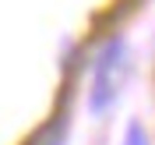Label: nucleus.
Returning a JSON list of instances; mask_svg holds the SVG:
<instances>
[{
	"label": "nucleus",
	"mask_w": 155,
	"mask_h": 145,
	"mask_svg": "<svg viewBox=\"0 0 155 145\" xmlns=\"http://www.w3.org/2000/svg\"><path fill=\"white\" fill-rule=\"evenodd\" d=\"M124 67H127L124 39H109L106 46H102V53L95 57V64H92V92H88L92 113H102V110L116 99L120 81H124Z\"/></svg>",
	"instance_id": "f257e3e1"
},
{
	"label": "nucleus",
	"mask_w": 155,
	"mask_h": 145,
	"mask_svg": "<svg viewBox=\"0 0 155 145\" xmlns=\"http://www.w3.org/2000/svg\"><path fill=\"white\" fill-rule=\"evenodd\" d=\"M64 138H67V113H57L28 138V145H64Z\"/></svg>",
	"instance_id": "f03ea898"
},
{
	"label": "nucleus",
	"mask_w": 155,
	"mask_h": 145,
	"mask_svg": "<svg viewBox=\"0 0 155 145\" xmlns=\"http://www.w3.org/2000/svg\"><path fill=\"white\" fill-rule=\"evenodd\" d=\"M124 145H148V135H145V127L137 124V120H130V127H127V142Z\"/></svg>",
	"instance_id": "7ed1b4c3"
}]
</instances>
